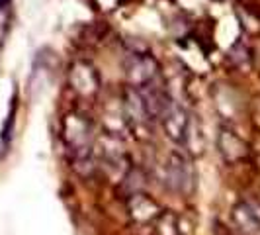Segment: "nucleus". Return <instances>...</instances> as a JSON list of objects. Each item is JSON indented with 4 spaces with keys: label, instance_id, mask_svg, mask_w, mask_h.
Returning a JSON list of instances; mask_svg holds the SVG:
<instances>
[{
    "label": "nucleus",
    "instance_id": "obj_10",
    "mask_svg": "<svg viewBox=\"0 0 260 235\" xmlns=\"http://www.w3.org/2000/svg\"><path fill=\"white\" fill-rule=\"evenodd\" d=\"M12 26V0H0V51Z\"/></svg>",
    "mask_w": 260,
    "mask_h": 235
},
{
    "label": "nucleus",
    "instance_id": "obj_7",
    "mask_svg": "<svg viewBox=\"0 0 260 235\" xmlns=\"http://www.w3.org/2000/svg\"><path fill=\"white\" fill-rule=\"evenodd\" d=\"M217 145H219V153H221L227 163H237V161L245 159V155H247V145L235 131L221 130Z\"/></svg>",
    "mask_w": 260,
    "mask_h": 235
},
{
    "label": "nucleus",
    "instance_id": "obj_3",
    "mask_svg": "<svg viewBox=\"0 0 260 235\" xmlns=\"http://www.w3.org/2000/svg\"><path fill=\"white\" fill-rule=\"evenodd\" d=\"M125 75L135 91H141L145 86L155 84L158 78V65H156L155 57L151 53H129L127 61H125Z\"/></svg>",
    "mask_w": 260,
    "mask_h": 235
},
{
    "label": "nucleus",
    "instance_id": "obj_1",
    "mask_svg": "<svg viewBox=\"0 0 260 235\" xmlns=\"http://www.w3.org/2000/svg\"><path fill=\"white\" fill-rule=\"evenodd\" d=\"M90 124L82 116L71 114L67 116L63 126V139L69 151L73 153V163L80 172H90L94 167V151H92Z\"/></svg>",
    "mask_w": 260,
    "mask_h": 235
},
{
    "label": "nucleus",
    "instance_id": "obj_6",
    "mask_svg": "<svg viewBox=\"0 0 260 235\" xmlns=\"http://www.w3.org/2000/svg\"><path fill=\"white\" fill-rule=\"evenodd\" d=\"M127 210H129L131 220L137 223H155L156 218L162 214L160 206L143 192H135V194L129 196Z\"/></svg>",
    "mask_w": 260,
    "mask_h": 235
},
{
    "label": "nucleus",
    "instance_id": "obj_8",
    "mask_svg": "<svg viewBox=\"0 0 260 235\" xmlns=\"http://www.w3.org/2000/svg\"><path fill=\"white\" fill-rule=\"evenodd\" d=\"M71 82L75 86V91L82 94H92L98 91V75L88 63H77L71 69Z\"/></svg>",
    "mask_w": 260,
    "mask_h": 235
},
{
    "label": "nucleus",
    "instance_id": "obj_2",
    "mask_svg": "<svg viewBox=\"0 0 260 235\" xmlns=\"http://www.w3.org/2000/svg\"><path fill=\"white\" fill-rule=\"evenodd\" d=\"M165 183L170 190L190 196L196 188V170L186 151H172L165 161Z\"/></svg>",
    "mask_w": 260,
    "mask_h": 235
},
{
    "label": "nucleus",
    "instance_id": "obj_4",
    "mask_svg": "<svg viewBox=\"0 0 260 235\" xmlns=\"http://www.w3.org/2000/svg\"><path fill=\"white\" fill-rule=\"evenodd\" d=\"M165 133L170 141H174L176 145L184 147L186 139H188V131L192 126V118L190 114L184 110L182 106H178L176 102H170V106L167 108V112L160 118Z\"/></svg>",
    "mask_w": 260,
    "mask_h": 235
},
{
    "label": "nucleus",
    "instance_id": "obj_9",
    "mask_svg": "<svg viewBox=\"0 0 260 235\" xmlns=\"http://www.w3.org/2000/svg\"><path fill=\"white\" fill-rule=\"evenodd\" d=\"M155 233L156 235H182V227H180V222L174 214L170 212H165L156 218L155 222Z\"/></svg>",
    "mask_w": 260,
    "mask_h": 235
},
{
    "label": "nucleus",
    "instance_id": "obj_5",
    "mask_svg": "<svg viewBox=\"0 0 260 235\" xmlns=\"http://www.w3.org/2000/svg\"><path fill=\"white\" fill-rule=\"evenodd\" d=\"M231 220L235 229L241 235L260 233V206L250 200H241L231 210Z\"/></svg>",
    "mask_w": 260,
    "mask_h": 235
}]
</instances>
